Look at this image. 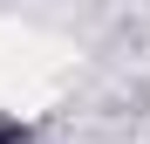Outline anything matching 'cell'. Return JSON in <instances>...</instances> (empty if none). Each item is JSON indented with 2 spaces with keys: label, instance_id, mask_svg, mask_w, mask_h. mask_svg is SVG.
I'll return each mask as SVG.
<instances>
[{
  "label": "cell",
  "instance_id": "6da1fadb",
  "mask_svg": "<svg viewBox=\"0 0 150 144\" xmlns=\"http://www.w3.org/2000/svg\"><path fill=\"white\" fill-rule=\"evenodd\" d=\"M0 144H28V130H21V124H7V117H0Z\"/></svg>",
  "mask_w": 150,
  "mask_h": 144
}]
</instances>
